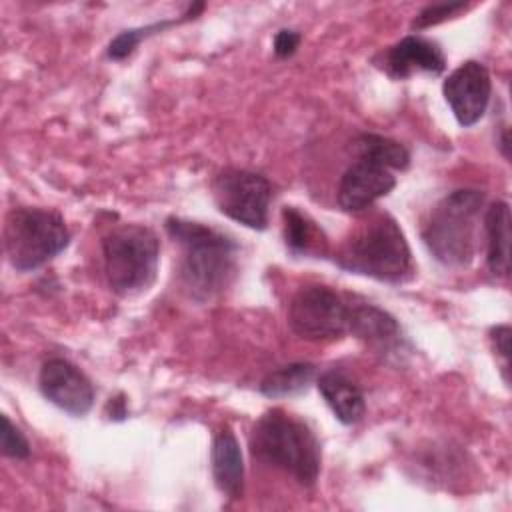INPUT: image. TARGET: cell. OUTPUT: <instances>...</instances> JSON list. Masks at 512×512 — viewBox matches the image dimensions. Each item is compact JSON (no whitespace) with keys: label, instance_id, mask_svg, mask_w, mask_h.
Instances as JSON below:
<instances>
[{"label":"cell","instance_id":"obj_14","mask_svg":"<svg viewBox=\"0 0 512 512\" xmlns=\"http://www.w3.org/2000/svg\"><path fill=\"white\" fill-rule=\"evenodd\" d=\"M212 476L222 494L236 500L242 496L244 488V462L240 444L230 426H224L216 432L212 440Z\"/></svg>","mask_w":512,"mask_h":512},{"label":"cell","instance_id":"obj_15","mask_svg":"<svg viewBox=\"0 0 512 512\" xmlns=\"http://www.w3.org/2000/svg\"><path fill=\"white\" fill-rule=\"evenodd\" d=\"M316 386L324 398V402L330 406L334 416L350 426L362 420L366 412V400L362 390L356 382H352L344 372L340 370H326L318 376Z\"/></svg>","mask_w":512,"mask_h":512},{"label":"cell","instance_id":"obj_8","mask_svg":"<svg viewBox=\"0 0 512 512\" xmlns=\"http://www.w3.org/2000/svg\"><path fill=\"white\" fill-rule=\"evenodd\" d=\"M350 306L328 286L300 288L288 306L290 328L306 340H334L348 332Z\"/></svg>","mask_w":512,"mask_h":512},{"label":"cell","instance_id":"obj_24","mask_svg":"<svg viewBox=\"0 0 512 512\" xmlns=\"http://www.w3.org/2000/svg\"><path fill=\"white\" fill-rule=\"evenodd\" d=\"M300 44V34L296 30L282 28L274 36V54L278 58H290Z\"/></svg>","mask_w":512,"mask_h":512},{"label":"cell","instance_id":"obj_11","mask_svg":"<svg viewBox=\"0 0 512 512\" xmlns=\"http://www.w3.org/2000/svg\"><path fill=\"white\" fill-rule=\"evenodd\" d=\"M394 186H396V178L392 170L380 164L356 158V162H352L340 176L338 192H336L338 206L350 214L364 212L376 200L388 196Z\"/></svg>","mask_w":512,"mask_h":512},{"label":"cell","instance_id":"obj_6","mask_svg":"<svg viewBox=\"0 0 512 512\" xmlns=\"http://www.w3.org/2000/svg\"><path fill=\"white\" fill-rule=\"evenodd\" d=\"M70 244L64 218L46 208H12L4 220V252L18 272L34 270Z\"/></svg>","mask_w":512,"mask_h":512},{"label":"cell","instance_id":"obj_7","mask_svg":"<svg viewBox=\"0 0 512 512\" xmlns=\"http://www.w3.org/2000/svg\"><path fill=\"white\" fill-rule=\"evenodd\" d=\"M212 196L224 216L252 230H264L268 226L272 186L262 174L226 168L214 178Z\"/></svg>","mask_w":512,"mask_h":512},{"label":"cell","instance_id":"obj_25","mask_svg":"<svg viewBox=\"0 0 512 512\" xmlns=\"http://www.w3.org/2000/svg\"><path fill=\"white\" fill-rule=\"evenodd\" d=\"M500 148H502L504 156L508 158V130L506 128L502 130V136H500Z\"/></svg>","mask_w":512,"mask_h":512},{"label":"cell","instance_id":"obj_19","mask_svg":"<svg viewBox=\"0 0 512 512\" xmlns=\"http://www.w3.org/2000/svg\"><path fill=\"white\" fill-rule=\"evenodd\" d=\"M316 376L314 364L292 362L268 372L260 382V392L268 398H288L308 390Z\"/></svg>","mask_w":512,"mask_h":512},{"label":"cell","instance_id":"obj_13","mask_svg":"<svg viewBox=\"0 0 512 512\" xmlns=\"http://www.w3.org/2000/svg\"><path fill=\"white\" fill-rule=\"evenodd\" d=\"M348 332L378 354H396L402 342V330L396 318L372 304L350 306Z\"/></svg>","mask_w":512,"mask_h":512},{"label":"cell","instance_id":"obj_16","mask_svg":"<svg viewBox=\"0 0 512 512\" xmlns=\"http://www.w3.org/2000/svg\"><path fill=\"white\" fill-rule=\"evenodd\" d=\"M486 232V264L488 270L506 278L510 274V206L504 200H496L484 214Z\"/></svg>","mask_w":512,"mask_h":512},{"label":"cell","instance_id":"obj_12","mask_svg":"<svg viewBox=\"0 0 512 512\" xmlns=\"http://www.w3.org/2000/svg\"><path fill=\"white\" fill-rule=\"evenodd\" d=\"M384 68L392 78H408L414 72L438 76L446 68L440 46L422 36H406L384 54Z\"/></svg>","mask_w":512,"mask_h":512},{"label":"cell","instance_id":"obj_23","mask_svg":"<svg viewBox=\"0 0 512 512\" xmlns=\"http://www.w3.org/2000/svg\"><path fill=\"white\" fill-rule=\"evenodd\" d=\"M490 342L494 352L502 358V370L504 380L508 382V358H510V328L506 324H500L490 330Z\"/></svg>","mask_w":512,"mask_h":512},{"label":"cell","instance_id":"obj_18","mask_svg":"<svg viewBox=\"0 0 512 512\" xmlns=\"http://www.w3.org/2000/svg\"><path fill=\"white\" fill-rule=\"evenodd\" d=\"M352 148L356 158L380 164L388 170H406L410 164V152L406 150V146L382 134H360L354 140Z\"/></svg>","mask_w":512,"mask_h":512},{"label":"cell","instance_id":"obj_2","mask_svg":"<svg viewBox=\"0 0 512 512\" xmlns=\"http://www.w3.org/2000/svg\"><path fill=\"white\" fill-rule=\"evenodd\" d=\"M336 264L348 272L396 284L410 274L412 254L398 222L386 212H376L342 242Z\"/></svg>","mask_w":512,"mask_h":512},{"label":"cell","instance_id":"obj_5","mask_svg":"<svg viewBox=\"0 0 512 512\" xmlns=\"http://www.w3.org/2000/svg\"><path fill=\"white\" fill-rule=\"evenodd\" d=\"M104 272L108 286L118 296H136L148 290L158 272L160 242L152 228L122 224L102 238Z\"/></svg>","mask_w":512,"mask_h":512},{"label":"cell","instance_id":"obj_21","mask_svg":"<svg viewBox=\"0 0 512 512\" xmlns=\"http://www.w3.org/2000/svg\"><path fill=\"white\" fill-rule=\"evenodd\" d=\"M2 454L14 460H24L30 456V444L26 436L10 422L8 416H2Z\"/></svg>","mask_w":512,"mask_h":512},{"label":"cell","instance_id":"obj_9","mask_svg":"<svg viewBox=\"0 0 512 512\" xmlns=\"http://www.w3.org/2000/svg\"><path fill=\"white\" fill-rule=\"evenodd\" d=\"M442 94L458 124L474 126L484 116L492 94L488 68L476 60L462 62L444 80Z\"/></svg>","mask_w":512,"mask_h":512},{"label":"cell","instance_id":"obj_17","mask_svg":"<svg viewBox=\"0 0 512 512\" xmlns=\"http://www.w3.org/2000/svg\"><path fill=\"white\" fill-rule=\"evenodd\" d=\"M282 228H284V242L292 254H318L324 252L326 238L322 230L316 226L314 220H310L306 214H302L294 206L282 208Z\"/></svg>","mask_w":512,"mask_h":512},{"label":"cell","instance_id":"obj_3","mask_svg":"<svg viewBox=\"0 0 512 512\" xmlns=\"http://www.w3.org/2000/svg\"><path fill=\"white\" fill-rule=\"evenodd\" d=\"M256 460L288 472L298 484L312 486L320 472V442L296 416L274 408L264 412L250 432Z\"/></svg>","mask_w":512,"mask_h":512},{"label":"cell","instance_id":"obj_1","mask_svg":"<svg viewBox=\"0 0 512 512\" xmlns=\"http://www.w3.org/2000/svg\"><path fill=\"white\" fill-rule=\"evenodd\" d=\"M166 232L180 246V280L194 300H212L232 282L238 244L230 236L176 216L166 220Z\"/></svg>","mask_w":512,"mask_h":512},{"label":"cell","instance_id":"obj_4","mask_svg":"<svg viewBox=\"0 0 512 512\" xmlns=\"http://www.w3.org/2000/svg\"><path fill=\"white\" fill-rule=\"evenodd\" d=\"M484 206V192L458 188L444 196L430 212L422 240L444 266L464 268L476 252V222Z\"/></svg>","mask_w":512,"mask_h":512},{"label":"cell","instance_id":"obj_10","mask_svg":"<svg viewBox=\"0 0 512 512\" xmlns=\"http://www.w3.org/2000/svg\"><path fill=\"white\" fill-rule=\"evenodd\" d=\"M38 386L42 396L70 416H84L94 404L92 382L72 362L50 358L42 364Z\"/></svg>","mask_w":512,"mask_h":512},{"label":"cell","instance_id":"obj_20","mask_svg":"<svg viewBox=\"0 0 512 512\" xmlns=\"http://www.w3.org/2000/svg\"><path fill=\"white\" fill-rule=\"evenodd\" d=\"M172 24H176V20H166V22H156V24H150V26H144V28H130V30H124V32H120L118 36L112 38V42H110L108 48H106V56L112 58V60H124V58H128V56L134 52V48H136L144 38H148L150 34L160 32V30L172 26Z\"/></svg>","mask_w":512,"mask_h":512},{"label":"cell","instance_id":"obj_22","mask_svg":"<svg viewBox=\"0 0 512 512\" xmlns=\"http://www.w3.org/2000/svg\"><path fill=\"white\" fill-rule=\"evenodd\" d=\"M468 6L464 2H444V4H430L426 8H422L418 12V16L414 18L412 22V28L416 30H422V28H428V26H434V24H440L444 22L446 18L458 14L460 10H466Z\"/></svg>","mask_w":512,"mask_h":512}]
</instances>
